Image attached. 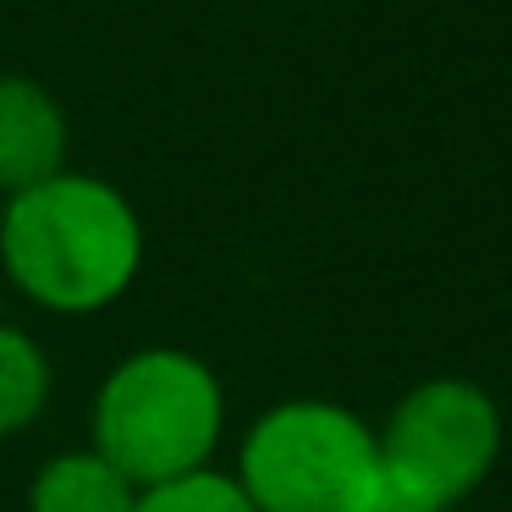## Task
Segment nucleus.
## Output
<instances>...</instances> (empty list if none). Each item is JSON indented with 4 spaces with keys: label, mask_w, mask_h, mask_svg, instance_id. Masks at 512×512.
<instances>
[{
    "label": "nucleus",
    "mask_w": 512,
    "mask_h": 512,
    "mask_svg": "<svg viewBox=\"0 0 512 512\" xmlns=\"http://www.w3.org/2000/svg\"><path fill=\"white\" fill-rule=\"evenodd\" d=\"M0 270L50 314H94L144 270V221L122 188L56 171L0 210Z\"/></svg>",
    "instance_id": "obj_1"
},
{
    "label": "nucleus",
    "mask_w": 512,
    "mask_h": 512,
    "mask_svg": "<svg viewBox=\"0 0 512 512\" xmlns=\"http://www.w3.org/2000/svg\"><path fill=\"white\" fill-rule=\"evenodd\" d=\"M226 430L221 380L188 347H138L94 397V452L133 490L210 468Z\"/></svg>",
    "instance_id": "obj_2"
},
{
    "label": "nucleus",
    "mask_w": 512,
    "mask_h": 512,
    "mask_svg": "<svg viewBox=\"0 0 512 512\" xmlns=\"http://www.w3.org/2000/svg\"><path fill=\"white\" fill-rule=\"evenodd\" d=\"M380 474V441L353 408L292 397L265 408L237 446V490L254 512H358Z\"/></svg>",
    "instance_id": "obj_3"
},
{
    "label": "nucleus",
    "mask_w": 512,
    "mask_h": 512,
    "mask_svg": "<svg viewBox=\"0 0 512 512\" xmlns=\"http://www.w3.org/2000/svg\"><path fill=\"white\" fill-rule=\"evenodd\" d=\"M375 441L386 468L419 479L430 496L457 507L485 485L501 457V408L479 380L435 375L397 397Z\"/></svg>",
    "instance_id": "obj_4"
},
{
    "label": "nucleus",
    "mask_w": 512,
    "mask_h": 512,
    "mask_svg": "<svg viewBox=\"0 0 512 512\" xmlns=\"http://www.w3.org/2000/svg\"><path fill=\"white\" fill-rule=\"evenodd\" d=\"M67 171V111L45 83L0 72V193L34 188Z\"/></svg>",
    "instance_id": "obj_5"
},
{
    "label": "nucleus",
    "mask_w": 512,
    "mask_h": 512,
    "mask_svg": "<svg viewBox=\"0 0 512 512\" xmlns=\"http://www.w3.org/2000/svg\"><path fill=\"white\" fill-rule=\"evenodd\" d=\"M138 490L94 446L50 457L28 485V512H133Z\"/></svg>",
    "instance_id": "obj_6"
},
{
    "label": "nucleus",
    "mask_w": 512,
    "mask_h": 512,
    "mask_svg": "<svg viewBox=\"0 0 512 512\" xmlns=\"http://www.w3.org/2000/svg\"><path fill=\"white\" fill-rule=\"evenodd\" d=\"M50 402V358L17 325H0V435H23Z\"/></svg>",
    "instance_id": "obj_7"
},
{
    "label": "nucleus",
    "mask_w": 512,
    "mask_h": 512,
    "mask_svg": "<svg viewBox=\"0 0 512 512\" xmlns=\"http://www.w3.org/2000/svg\"><path fill=\"white\" fill-rule=\"evenodd\" d=\"M133 512H254V507H248V496L237 490L232 474L193 468V474L166 479V485H144L133 496Z\"/></svg>",
    "instance_id": "obj_8"
},
{
    "label": "nucleus",
    "mask_w": 512,
    "mask_h": 512,
    "mask_svg": "<svg viewBox=\"0 0 512 512\" xmlns=\"http://www.w3.org/2000/svg\"><path fill=\"white\" fill-rule=\"evenodd\" d=\"M358 512H452V507H446L441 496H430L419 479H408V474L380 463V474H375V485H369V496L358 501Z\"/></svg>",
    "instance_id": "obj_9"
}]
</instances>
